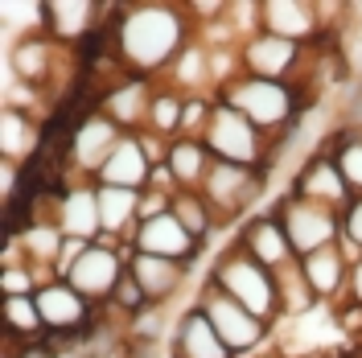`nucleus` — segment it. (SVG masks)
<instances>
[{
    "label": "nucleus",
    "instance_id": "1",
    "mask_svg": "<svg viewBox=\"0 0 362 358\" xmlns=\"http://www.w3.org/2000/svg\"><path fill=\"white\" fill-rule=\"evenodd\" d=\"M198 37L185 0H128L112 25V50L128 74L160 83L181 50Z\"/></svg>",
    "mask_w": 362,
    "mask_h": 358
},
{
    "label": "nucleus",
    "instance_id": "2",
    "mask_svg": "<svg viewBox=\"0 0 362 358\" xmlns=\"http://www.w3.org/2000/svg\"><path fill=\"white\" fill-rule=\"evenodd\" d=\"M214 99L226 103V108H235L239 115H247L251 124L264 136H272V140H280V136L288 132L293 124H300L305 112L313 108L300 87L276 83V79H255V74H235L230 83L218 87Z\"/></svg>",
    "mask_w": 362,
    "mask_h": 358
},
{
    "label": "nucleus",
    "instance_id": "3",
    "mask_svg": "<svg viewBox=\"0 0 362 358\" xmlns=\"http://www.w3.org/2000/svg\"><path fill=\"white\" fill-rule=\"evenodd\" d=\"M210 284H218L226 296H235L243 309H251L264 321L280 317V296H276V272H268L255 255H247L239 243H226V251H218V260L210 264Z\"/></svg>",
    "mask_w": 362,
    "mask_h": 358
},
{
    "label": "nucleus",
    "instance_id": "4",
    "mask_svg": "<svg viewBox=\"0 0 362 358\" xmlns=\"http://www.w3.org/2000/svg\"><path fill=\"white\" fill-rule=\"evenodd\" d=\"M202 144L214 153V161L251 165V169H264V173H272V165H276V140L259 132L247 115H239L235 108H226L218 99H214L210 124L202 132Z\"/></svg>",
    "mask_w": 362,
    "mask_h": 358
},
{
    "label": "nucleus",
    "instance_id": "5",
    "mask_svg": "<svg viewBox=\"0 0 362 358\" xmlns=\"http://www.w3.org/2000/svg\"><path fill=\"white\" fill-rule=\"evenodd\" d=\"M206 317H210V325H214V334L226 342V350L235 358H255L264 346H268L272 337V325L264 317H255L251 309H243L235 296H226L218 284H210L202 280V292H198V301H194Z\"/></svg>",
    "mask_w": 362,
    "mask_h": 358
},
{
    "label": "nucleus",
    "instance_id": "6",
    "mask_svg": "<svg viewBox=\"0 0 362 358\" xmlns=\"http://www.w3.org/2000/svg\"><path fill=\"white\" fill-rule=\"evenodd\" d=\"M268 190V173L264 169H251V165H230V161H214L210 173L202 181V198L210 202L218 226L243 219L255 202L264 198Z\"/></svg>",
    "mask_w": 362,
    "mask_h": 358
},
{
    "label": "nucleus",
    "instance_id": "7",
    "mask_svg": "<svg viewBox=\"0 0 362 358\" xmlns=\"http://www.w3.org/2000/svg\"><path fill=\"white\" fill-rule=\"evenodd\" d=\"M272 210L280 214L284 235H288V243H293L296 255H313L321 247L341 243V210H329V206H321V202L300 198L293 190L276 202Z\"/></svg>",
    "mask_w": 362,
    "mask_h": 358
},
{
    "label": "nucleus",
    "instance_id": "8",
    "mask_svg": "<svg viewBox=\"0 0 362 358\" xmlns=\"http://www.w3.org/2000/svg\"><path fill=\"white\" fill-rule=\"evenodd\" d=\"M128 255H132V243H112V239H99L90 243L78 264L66 272V280L87 296L95 309H103L112 301V292L119 289V280L128 276Z\"/></svg>",
    "mask_w": 362,
    "mask_h": 358
},
{
    "label": "nucleus",
    "instance_id": "9",
    "mask_svg": "<svg viewBox=\"0 0 362 358\" xmlns=\"http://www.w3.org/2000/svg\"><path fill=\"white\" fill-rule=\"evenodd\" d=\"M33 296H37V309H42L45 334L83 337V334H90V325L99 321V309H95V305H90L87 296L70 284V280H62V276L45 280Z\"/></svg>",
    "mask_w": 362,
    "mask_h": 358
},
{
    "label": "nucleus",
    "instance_id": "10",
    "mask_svg": "<svg viewBox=\"0 0 362 358\" xmlns=\"http://www.w3.org/2000/svg\"><path fill=\"white\" fill-rule=\"evenodd\" d=\"M124 136L128 132L119 124H112L99 108L87 112L83 120H74V128H70V169H74V178H87V181L99 178V169L107 165V157L115 153V144Z\"/></svg>",
    "mask_w": 362,
    "mask_h": 358
},
{
    "label": "nucleus",
    "instance_id": "11",
    "mask_svg": "<svg viewBox=\"0 0 362 358\" xmlns=\"http://www.w3.org/2000/svg\"><path fill=\"white\" fill-rule=\"evenodd\" d=\"M305 50L309 45H296L288 37H276V33H251L247 42L239 45V62L243 74L255 79H276V83H296L300 62H305Z\"/></svg>",
    "mask_w": 362,
    "mask_h": 358
},
{
    "label": "nucleus",
    "instance_id": "12",
    "mask_svg": "<svg viewBox=\"0 0 362 358\" xmlns=\"http://www.w3.org/2000/svg\"><path fill=\"white\" fill-rule=\"evenodd\" d=\"M350 268H354V251L346 243L321 247L313 255H300V272L309 280L313 296L321 301V309H338L350 289Z\"/></svg>",
    "mask_w": 362,
    "mask_h": 358
},
{
    "label": "nucleus",
    "instance_id": "13",
    "mask_svg": "<svg viewBox=\"0 0 362 358\" xmlns=\"http://www.w3.org/2000/svg\"><path fill=\"white\" fill-rule=\"evenodd\" d=\"M132 251H144V255H160V260H177V264H189L202 255V243L185 231V226L169 214H157V219H144L136 223L132 231Z\"/></svg>",
    "mask_w": 362,
    "mask_h": 358
},
{
    "label": "nucleus",
    "instance_id": "14",
    "mask_svg": "<svg viewBox=\"0 0 362 358\" xmlns=\"http://www.w3.org/2000/svg\"><path fill=\"white\" fill-rule=\"evenodd\" d=\"M235 243L243 247L247 255H255L268 272H280V268H288L293 260H300V255L293 251V243H288L284 223H280L276 210H259V214H251L247 223L239 226V239H235Z\"/></svg>",
    "mask_w": 362,
    "mask_h": 358
},
{
    "label": "nucleus",
    "instance_id": "15",
    "mask_svg": "<svg viewBox=\"0 0 362 358\" xmlns=\"http://www.w3.org/2000/svg\"><path fill=\"white\" fill-rule=\"evenodd\" d=\"M288 190L300 194V198H309V202H321L329 210H346L354 202V194H350V185H346V178H341V169H338V161L329 157L325 149H317L313 157L296 169V178Z\"/></svg>",
    "mask_w": 362,
    "mask_h": 358
},
{
    "label": "nucleus",
    "instance_id": "16",
    "mask_svg": "<svg viewBox=\"0 0 362 358\" xmlns=\"http://www.w3.org/2000/svg\"><path fill=\"white\" fill-rule=\"evenodd\" d=\"M95 181L74 178L62 190V202H58V226L66 239H87V243H99L103 239V223H99V198H95Z\"/></svg>",
    "mask_w": 362,
    "mask_h": 358
},
{
    "label": "nucleus",
    "instance_id": "17",
    "mask_svg": "<svg viewBox=\"0 0 362 358\" xmlns=\"http://www.w3.org/2000/svg\"><path fill=\"white\" fill-rule=\"evenodd\" d=\"M189 264H177V260H160V255H144V251H132L128 255V276L144 289L148 305H169L181 292V284L189 280Z\"/></svg>",
    "mask_w": 362,
    "mask_h": 358
},
{
    "label": "nucleus",
    "instance_id": "18",
    "mask_svg": "<svg viewBox=\"0 0 362 358\" xmlns=\"http://www.w3.org/2000/svg\"><path fill=\"white\" fill-rule=\"evenodd\" d=\"M153 91H157V83H153V79H136V74H128L124 83H115L112 91H103L99 112L107 115L112 124H119L124 132H144Z\"/></svg>",
    "mask_w": 362,
    "mask_h": 358
},
{
    "label": "nucleus",
    "instance_id": "19",
    "mask_svg": "<svg viewBox=\"0 0 362 358\" xmlns=\"http://www.w3.org/2000/svg\"><path fill=\"white\" fill-rule=\"evenodd\" d=\"M45 144V124L42 115L25 112V108H8L0 115V161H13V165H33V157L42 153Z\"/></svg>",
    "mask_w": 362,
    "mask_h": 358
},
{
    "label": "nucleus",
    "instance_id": "20",
    "mask_svg": "<svg viewBox=\"0 0 362 358\" xmlns=\"http://www.w3.org/2000/svg\"><path fill=\"white\" fill-rule=\"evenodd\" d=\"M153 161L144 153V144H140V136L128 132L119 144H115V153L107 157V165L99 169V185H119V190H148L153 185Z\"/></svg>",
    "mask_w": 362,
    "mask_h": 358
},
{
    "label": "nucleus",
    "instance_id": "21",
    "mask_svg": "<svg viewBox=\"0 0 362 358\" xmlns=\"http://www.w3.org/2000/svg\"><path fill=\"white\" fill-rule=\"evenodd\" d=\"M169 358H235L226 350V342L214 334V325H210V317L198 309V305H189L177 321V334L169 342Z\"/></svg>",
    "mask_w": 362,
    "mask_h": 358
},
{
    "label": "nucleus",
    "instance_id": "22",
    "mask_svg": "<svg viewBox=\"0 0 362 358\" xmlns=\"http://www.w3.org/2000/svg\"><path fill=\"white\" fill-rule=\"evenodd\" d=\"M99 185V181H95ZM140 194L144 190H119V185H99V223H103V239L112 243H132V231L140 223Z\"/></svg>",
    "mask_w": 362,
    "mask_h": 358
},
{
    "label": "nucleus",
    "instance_id": "23",
    "mask_svg": "<svg viewBox=\"0 0 362 358\" xmlns=\"http://www.w3.org/2000/svg\"><path fill=\"white\" fill-rule=\"evenodd\" d=\"M169 178L177 190H202L206 173H210V165H214V153L206 149L198 136H177V140H169Z\"/></svg>",
    "mask_w": 362,
    "mask_h": 358
},
{
    "label": "nucleus",
    "instance_id": "24",
    "mask_svg": "<svg viewBox=\"0 0 362 358\" xmlns=\"http://www.w3.org/2000/svg\"><path fill=\"white\" fill-rule=\"evenodd\" d=\"M0 330L25 346H42L45 321L37 309V296H0Z\"/></svg>",
    "mask_w": 362,
    "mask_h": 358
},
{
    "label": "nucleus",
    "instance_id": "25",
    "mask_svg": "<svg viewBox=\"0 0 362 358\" xmlns=\"http://www.w3.org/2000/svg\"><path fill=\"white\" fill-rule=\"evenodd\" d=\"M325 153L338 161L341 178L350 185V194L362 198V128H350V124H338L334 132L325 136Z\"/></svg>",
    "mask_w": 362,
    "mask_h": 358
},
{
    "label": "nucleus",
    "instance_id": "26",
    "mask_svg": "<svg viewBox=\"0 0 362 358\" xmlns=\"http://www.w3.org/2000/svg\"><path fill=\"white\" fill-rule=\"evenodd\" d=\"M276 296H280V317H305L321 309V301L313 296L305 272H300V260H293L288 268L276 272Z\"/></svg>",
    "mask_w": 362,
    "mask_h": 358
},
{
    "label": "nucleus",
    "instance_id": "27",
    "mask_svg": "<svg viewBox=\"0 0 362 358\" xmlns=\"http://www.w3.org/2000/svg\"><path fill=\"white\" fill-rule=\"evenodd\" d=\"M181 115H185V95L173 91L169 83H157L153 103H148V124H144V132L160 136V140H177L181 136Z\"/></svg>",
    "mask_w": 362,
    "mask_h": 358
},
{
    "label": "nucleus",
    "instance_id": "28",
    "mask_svg": "<svg viewBox=\"0 0 362 358\" xmlns=\"http://www.w3.org/2000/svg\"><path fill=\"white\" fill-rule=\"evenodd\" d=\"M173 219H177L198 243H206L210 231L218 226L214 210H210V202L202 198V190H177V194H173Z\"/></svg>",
    "mask_w": 362,
    "mask_h": 358
},
{
    "label": "nucleus",
    "instance_id": "29",
    "mask_svg": "<svg viewBox=\"0 0 362 358\" xmlns=\"http://www.w3.org/2000/svg\"><path fill=\"white\" fill-rule=\"evenodd\" d=\"M42 289V272L33 264H8L0 268V296H33Z\"/></svg>",
    "mask_w": 362,
    "mask_h": 358
},
{
    "label": "nucleus",
    "instance_id": "30",
    "mask_svg": "<svg viewBox=\"0 0 362 358\" xmlns=\"http://www.w3.org/2000/svg\"><path fill=\"white\" fill-rule=\"evenodd\" d=\"M341 243L354 255H362V198H354L341 210Z\"/></svg>",
    "mask_w": 362,
    "mask_h": 358
},
{
    "label": "nucleus",
    "instance_id": "31",
    "mask_svg": "<svg viewBox=\"0 0 362 358\" xmlns=\"http://www.w3.org/2000/svg\"><path fill=\"white\" fill-rule=\"evenodd\" d=\"M341 305H354L362 309V255H354V268H350V289H346V301ZM338 305V309H341Z\"/></svg>",
    "mask_w": 362,
    "mask_h": 358
},
{
    "label": "nucleus",
    "instance_id": "32",
    "mask_svg": "<svg viewBox=\"0 0 362 358\" xmlns=\"http://www.w3.org/2000/svg\"><path fill=\"white\" fill-rule=\"evenodd\" d=\"M341 358H362V354H358V350H350V354H341Z\"/></svg>",
    "mask_w": 362,
    "mask_h": 358
},
{
    "label": "nucleus",
    "instance_id": "33",
    "mask_svg": "<svg viewBox=\"0 0 362 358\" xmlns=\"http://www.w3.org/2000/svg\"><path fill=\"white\" fill-rule=\"evenodd\" d=\"M268 358H288V354H268Z\"/></svg>",
    "mask_w": 362,
    "mask_h": 358
},
{
    "label": "nucleus",
    "instance_id": "34",
    "mask_svg": "<svg viewBox=\"0 0 362 358\" xmlns=\"http://www.w3.org/2000/svg\"><path fill=\"white\" fill-rule=\"evenodd\" d=\"M354 342H358V346H362V334H358V337H354Z\"/></svg>",
    "mask_w": 362,
    "mask_h": 358
}]
</instances>
